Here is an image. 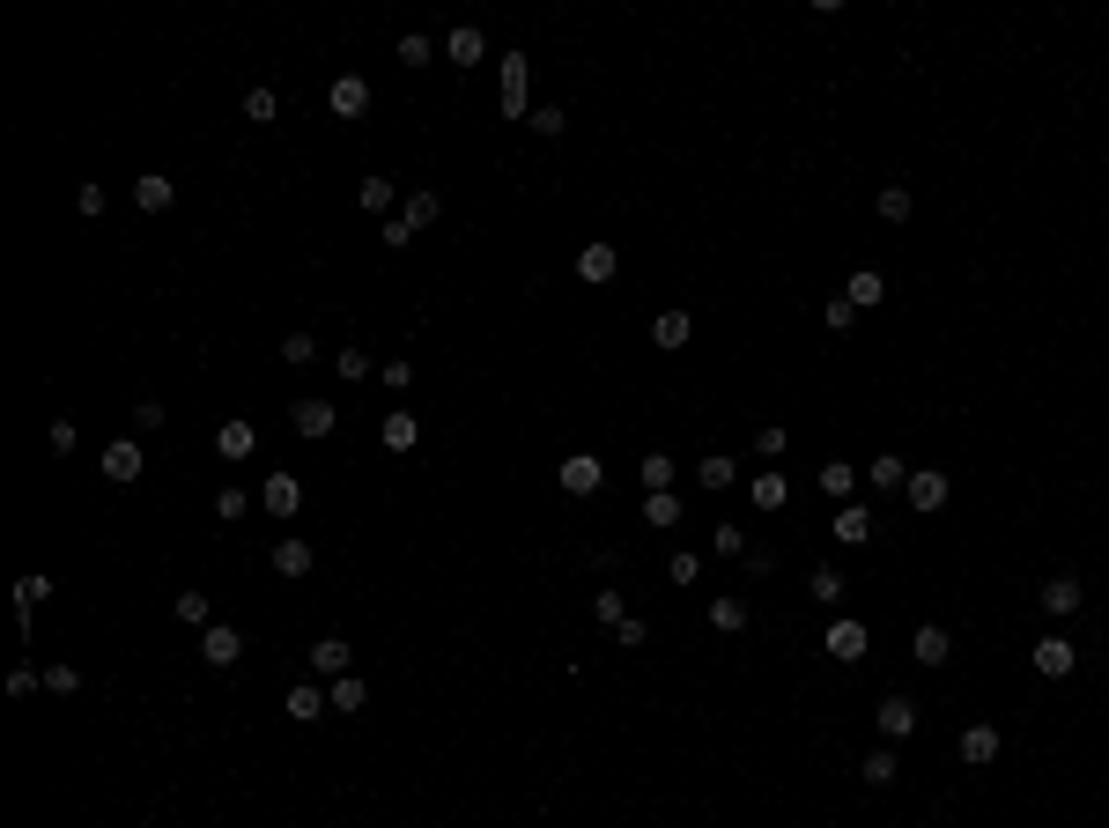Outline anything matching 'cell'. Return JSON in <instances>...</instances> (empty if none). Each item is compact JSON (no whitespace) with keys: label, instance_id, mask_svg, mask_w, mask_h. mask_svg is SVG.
<instances>
[{"label":"cell","instance_id":"35","mask_svg":"<svg viewBox=\"0 0 1109 828\" xmlns=\"http://www.w3.org/2000/svg\"><path fill=\"white\" fill-rule=\"evenodd\" d=\"M274 111H281L274 89H244V119H252V126H274Z\"/></svg>","mask_w":1109,"mask_h":828},{"label":"cell","instance_id":"41","mask_svg":"<svg viewBox=\"0 0 1109 828\" xmlns=\"http://www.w3.org/2000/svg\"><path fill=\"white\" fill-rule=\"evenodd\" d=\"M429 52H437V45H429L422 30H407V37H400V67H429Z\"/></svg>","mask_w":1109,"mask_h":828},{"label":"cell","instance_id":"37","mask_svg":"<svg viewBox=\"0 0 1109 828\" xmlns=\"http://www.w3.org/2000/svg\"><path fill=\"white\" fill-rule=\"evenodd\" d=\"M880 222H910V185H880Z\"/></svg>","mask_w":1109,"mask_h":828},{"label":"cell","instance_id":"30","mask_svg":"<svg viewBox=\"0 0 1109 828\" xmlns=\"http://www.w3.org/2000/svg\"><path fill=\"white\" fill-rule=\"evenodd\" d=\"M400 215H407V230H429V222L444 215V200H437V193H407V207H400Z\"/></svg>","mask_w":1109,"mask_h":828},{"label":"cell","instance_id":"18","mask_svg":"<svg viewBox=\"0 0 1109 828\" xmlns=\"http://www.w3.org/2000/svg\"><path fill=\"white\" fill-rule=\"evenodd\" d=\"M171 200H178V185H171V178H163V171H148V178H134V207H141V215H163V207H171Z\"/></svg>","mask_w":1109,"mask_h":828},{"label":"cell","instance_id":"6","mask_svg":"<svg viewBox=\"0 0 1109 828\" xmlns=\"http://www.w3.org/2000/svg\"><path fill=\"white\" fill-rule=\"evenodd\" d=\"M259 503H267L274 518H296V511H304V481H296V474H267V481H259Z\"/></svg>","mask_w":1109,"mask_h":828},{"label":"cell","instance_id":"27","mask_svg":"<svg viewBox=\"0 0 1109 828\" xmlns=\"http://www.w3.org/2000/svg\"><path fill=\"white\" fill-rule=\"evenodd\" d=\"M481 52H488V45H481V30H474V23H459V30L444 37V60H459V67H474Z\"/></svg>","mask_w":1109,"mask_h":828},{"label":"cell","instance_id":"42","mask_svg":"<svg viewBox=\"0 0 1109 828\" xmlns=\"http://www.w3.org/2000/svg\"><path fill=\"white\" fill-rule=\"evenodd\" d=\"M644 525H681V496H651L644 503Z\"/></svg>","mask_w":1109,"mask_h":828},{"label":"cell","instance_id":"49","mask_svg":"<svg viewBox=\"0 0 1109 828\" xmlns=\"http://www.w3.org/2000/svg\"><path fill=\"white\" fill-rule=\"evenodd\" d=\"M666 577H673V585H695V577H703V562H695V555L681 548V555H673V562H666Z\"/></svg>","mask_w":1109,"mask_h":828},{"label":"cell","instance_id":"4","mask_svg":"<svg viewBox=\"0 0 1109 828\" xmlns=\"http://www.w3.org/2000/svg\"><path fill=\"white\" fill-rule=\"evenodd\" d=\"M200 658H208L215 673H230L237 658H244V636L230 629V621H208V629H200Z\"/></svg>","mask_w":1109,"mask_h":828},{"label":"cell","instance_id":"40","mask_svg":"<svg viewBox=\"0 0 1109 828\" xmlns=\"http://www.w3.org/2000/svg\"><path fill=\"white\" fill-rule=\"evenodd\" d=\"M710 548H718V555H740V562H747V525H718V533H710Z\"/></svg>","mask_w":1109,"mask_h":828},{"label":"cell","instance_id":"8","mask_svg":"<svg viewBox=\"0 0 1109 828\" xmlns=\"http://www.w3.org/2000/svg\"><path fill=\"white\" fill-rule=\"evenodd\" d=\"M289 422H296V437H333L341 407H333V400H296V407H289Z\"/></svg>","mask_w":1109,"mask_h":828},{"label":"cell","instance_id":"3","mask_svg":"<svg viewBox=\"0 0 1109 828\" xmlns=\"http://www.w3.org/2000/svg\"><path fill=\"white\" fill-rule=\"evenodd\" d=\"M1028 666H1036L1043 681H1065V673L1080 666V644H1073V636H1043V644L1028 651Z\"/></svg>","mask_w":1109,"mask_h":828},{"label":"cell","instance_id":"48","mask_svg":"<svg viewBox=\"0 0 1109 828\" xmlns=\"http://www.w3.org/2000/svg\"><path fill=\"white\" fill-rule=\"evenodd\" d=\"M333 363H341V378H370V370H378V363H370L363 348H341V355H333Z\"/></svg>","mask_w":1109,"mask_h":828},{"label":"cell","instance_id":"52","mask_svg":"<svg viewBox=\"0 0 1109 828\" xmlns=\"http://www.w3.org/2000/svg\"><path fill=\"white\" fill-rule=\"evenodd\" d=\"M378 378H385V385H392V392H407V378H415V363H407V355H392V363H385V370H378Z\"/></svg>","mask_w":1109,"mask_h":828},{"label":"cell","instance_id":"38","mask_svg":"<svg viewBox=\"0 0 1109 828\" xmlns=\"http://www.w3.org/2000/svg\"><path fill=\"white\" fill-rule=\"evenodd\" d=\"M592 614L607 621V629H622V621H629V599H622V592H592Z\"/></svg>","mask_w":1109,"mask_h":828},{"label":"cell","instance_id":"33","mask_svg":"<svg viewBox=\"0 0 1109 828\" xmlns=\"http://www.w3.org/2000/svg\"><path fill=\"white\" fill-rule=\"evenodd\" d=\"M710 621H718L725 636H740V629H747V599H732V592H725V599H710Z\"/></svg>","mask_w":1109,"mask_h":828},{"label":"cell","instance_id":"1","mask_svg":"<svg viewBox=\"0 0 1109 828\" xmlns=\"http://www.w3.org/2000/svg\"><path fill=\"white\" fill-rule=\"evenodd\" d=\"M599 481H607V466H599L592 451H570V459L555 466V488H562V496H599Z\"/></svg>","mask_w":1109,"mask_h":828},{"label":"cell","instance_id":"43","mask_svg":"<svg viewBox=\"0 0 1109 828\" xmlns=\"http://www.w3.org/2000/svg\"><path fill=\"white\" fill-rule=\"evenodd\" d=\"M363 207L370 215H392V178H363Z\"/></svg>","mask_w":1109,"mask_h":828},{"label":"cell","instance_id":"7","mask_svg":"<svg viewBox=\"0 0 1109 828\" xmlns=\"http://www.w3.org/2000/svg\"><path fill=\"white\" fill-rule=\"evenodd\" d=\"M910 658H917V666H947V658H954V636L939 629V621H917V629H910Z\"/></svg>","mask_w":1109,"mask_h":828},{"label":"cell","instance_id":"14","mask_svg":"<svg viewBox=\"0 0 1109 828\" xmlns=\"http://www.w3.org/2000/svg\"><path fill=\"white\" fill-rule=\"evenodd\" d=\"M614 267H622V252H614L607 237H599V244H585V252H577V281H614Z\"/></svg>","mask_w":1109,"mask_h":828},{"label":"cell","instance_id":"53","mask_svg":"<svg viewBox=\"0 0 1109 828\" xmlns=\"http://www.w3.org/2000/svg\"><path fill=\"white\" fill-rule=\"evenodd\" d=\"M644 636H651V629H644V621H636V614H629V621H622V629H614V644H622V651H644Z\"/></svg>","mask_w":1109,"mask_h":828},{"label":"cell","instance_id":"25","mask_svg":"<svg viewBox=\"0 0 1109 828\" xmlns=\"http://www.w3.org/2000/svg\"><path fill=\"white\" fill-rule=\"evenodd\" d=\"M858 481H866V474H858V466H843V459L821 466V496H836V503H851V496H858Z\"/></svg>","mask_w":1109,"mask_h":828},{"label":"cell","instance_id":"24","mask_svg":"<svg viewBox=\"0 0 1109 828\" xmlns=\"http://www.w3.org/2000/svg\"><path fill=\"white\" fill-rule=\"evenodd\" d=\"M880 296H888V281H880L873 267H858V274H851V289H843V304H851V311H873Z\"/></svg>","mask_w":1109,"mask_h":828},{"label":"cell","instance_id":"29","mask_svg":"<svg viewBox=\"0 0 1109 828\" xmlns=\"http://www.w3.org/2000/svg\"><path fill=\"white\" fill-rule=\"evenodd\" d=\"M866 481L880 488V496H888V488H910V466H902V459H895V451H880V459H873V474H866Z\"/></svg>","mask_w":1109,"mask_h":828},{"label":"cell","instance_id":"26","mask_svg":"<svg viewBox=\"0 0 1109 828\" xmlns=\"http://www.w3.org/2000/svg\"><path fill=\"white\" fill-rule=\"evenodd\" d=\"M326 703H333V710H341V718H355V710H363V703H370V688H363V681H355V673H341V681H326Z\"/></svg>","mask_w":1109,"mask_h":828},{"label":"cell","instance_id":"12","mask_svg":"<svg viewBox=\"0 0 1109 828\" xmlns=\"http://www.w3.org/2000/svg\"><path fill=\"white\" fill-rule=\"evenodd\" d=\"M866 644H873L866 621H836V629H829V658H836V666H858V658H866Z\"/></svg>","mask_w":1109,"mask_h":828},{"label":"cell","instance_id":"11","mask_svg":"<svg viewBox=\"0 0 1109 828\" xmlns=\"http://www.w3.org/2000/svg\"><path fill=\"white\" fill-rule=\"evenodd\" d=\"M215 451H222V459H230V466H244V459H252V451H259V429H252V422H237V414H230V422L215 429Z\"/></svg>","mask_w":1109,"mask_h":828},{"label":"cell","instance_id":"17","mask_svg":"<svg viewBox=\"0 0 1109 828\" xmlns=\"http://www.w3.org/2000/svg\"><path fill=\"white\" fill-rule=\"evenodd\" d=\"M1036 599H1043V614H1058V621H1065V614H1080V599H1087V592H1080V577H1050Z\"/></svg>","mask_w":1109,"mask_h":828},{"label":"cell","instance_id":"36","mask_svg":"<svg viewBox=\"0 0 1109 828\" xmlns=\"http://www.w3.org/2000/svg\"><path fill=\"white\" fill-rule=\"evenodd\" d=\"M784 496H792L784 474H755V511H784Z\"/></svg>","mask_w":1109,"mask_h":828},{"label":"cell","instance_id":"34","mask_svg":"<svg viewBox=\"0 0 1109 828\" xmlns=\"http://www.w3.org/2000/svg\"><path fill=\"white\" fill-rule=\"evenodd\" d=\"M895 769H902V762H895V747H873V755H866V769H858V777H866L873 792H880V784H895Z\"/></svg>","mask_w":1109,"mask_h":828},{"label":"cell","instance_id":"16","mask_svg":"<svg viewBox=\"0 0 1109 828\" xmlns=\"http://www.w3.org/2000/svg\"><path fill=\"white\" fill-rule=\"evenodd\" d=\"M311 562H318V555H311V540H296V533H281V540H274V570H281V577H311Z\"/></svg>","mask_w":1109,"mask_h":828},{"label":"cell","instance_id":"5","mask_svg":"<svg viewBox=\"0 0 1109 828\" xmlns=\"http://www.w3.org/2000/svg\"><path fill=\"white\" fill-rule=\"evenodd\" d=\"M326 104H333V119H363V111H370V82H363V74H333Z\"/></svg>","mask_w":1109,"mask_h":828},{"label":"cell","instance_id":"13","mask_svg":"<svg viewBox=\"0 0 1109 828\" xmlns=\"http://www.w3.org/2000/svg\"><path fill=\"white\" fill-rule=\"evenodd\" d=\"M348 658H355V651L341 644V636H318V644H311V673H318V681H341Z\"/></svg>","mask_w":1109,"mask_h":828},{"label":"cell","instance_id":"55","mask_svg":"<svg viewBox=\"0 0 1109 828\" xmlns=\"http://www.w3.org/2000/svg\"><path fill=\"white\" fill-rule=\"evenodd\" d=\"M8 695H37V666H15L8 673Z\"/></svg>","mask_w":1109,"mask_h":828},{"label":"cell","instance_id":"9","mask_svg":"<svg viewBox=\"0 0 1109 828\" xmlns=\"http://www.w3.org/2000/svg\"><path fill=\"white\" fill-rule=\"evenodd\" d=\"M902 496H910V511H925V518H932L939 503L954 496V481H947V474H932V466H925V474H910V488H902Z\"/></svg>","mask_w":1109,"mask_h":828},{"label":"cell","instance_id":"47","mask_svg":"<svg viewBox=\"0 0 1109 828\" xmlns=\"http://www.w3.org/2000/svg\"><path fill=\"white\" fill-rule=\"evenodd\" d=\"M156 429H163V400H141L134 407V437H156Z\"/></svg>","mask_w":1109,"mask_h":828},{"label":"cell","instance_id":"23","mask_svg":"<svg viewBox=\"0 0 1109 828\" xmlns=\"http://www.w3.org/2000/svg\"><path fill=\"white\" fill-rule=\"evenodd\" d=\"M962 762H969V769L999 762V725H969V732H962Z\"/></svg>","mask_w":1109,"mask_h":828},{"label":"cell","instance_id":"45","mask_svg":"<svg viewBox=\"0 0 1109 828\" xmlns=\"http://www.w3.org/2000/svg\"><path fill=\"white\" fill-rule=\"evenodd\" d=\"M252 511V496H244V488H215V518H244Z\"/></svg>","mask_w":1109,"mask_h":828},{"label":"cell","instance_id":"50","mask_svg":"<svg viewBox=\"0 0 1109 828\" xmlns=\"http://www.w3.org/2000/svg\"><path fill=\"white\" fill-rule=\"evenodd\" d=\"M45 592H52V577H23V585H15V607L30 614V607H37V599H45Z\"/></svg>","mask_w":1109,"mask_h":828},{"label":"cell","instance_id":"10","mask_svg":"<svg viewBox=\"0 0 1109 828\" xmlns=\"http://www.w3.org/2000/svg\"><path fill=\"white\" fill-rule=\"evenodd\" d=\"M281 710H289L296 725H318V718L333 710V703H326V681H296V688H289V703H281Z\"/></svg>","mask_w":1109,"mask_h":828},{"label":"cell","instance_id":"54","mask_svg":"<svg viewBox=\"0 0 1109 828\" xmlns=\"http://www.w3.org/2000/svg\"><path fill=\"white\" fill-rule=\"evenodd\" d=\"M755 451H762V459H777V451H784V429L762 422V429H755Z\"/></svg>","mask_w":1109,"mask_h":828},{"label":"cell","instance_id":"44","mask_svg":"<svg viewBox=\"0 0 1109 828\" xmlns=\"http://www.w3.org/2000/svg\"><path fill=\"white\" fill-rule=\"evenodd\" d=\"M281 363H318V341L311 333H289V341H281Z\"/></svg>","mask_w":1109,"mask_h":828},{"label":"cell","instance_id":"21","mask_svg":"<svg viewBox=\"0 0 1109 828\" xmlns=\"http://www.w3.org/2000/svg\"><path fill=\"white\" fill-rule=\"evenodd\" d=\"M378 437H385V451H415V444H422V422H415V414H400V407H392L385 422H378Z\"/></svg>","mask_w":1109,"mask_h":828},{"label":"cell","instance_id":"15","mask_svg":"<svg viewBox=\"0 0 1109 828\" xmlns=\"http://www.w3.org/2000/svg\"><path fill=\"white\" fill-rule=\"evenodd\" d=\"M104 481H141V444L134 437L104 444Z\"/></svg>","mask_w":1109,"mask_h":828},{"label":"cell","instance_id":"31","mask_svg":"<svg viewBox=\"0 0 1109 828\" xmlns=\"http://www.w3.org/2000/svg\"><path fill=\"white\" fill-rule=\"evenodd\" d=\"M695 481H703V488H732V481H740V466H732L725 451H710V459L695 466Z\"/></svg>","mask_w":1109,"mask_h":828},{"label":"cell","instance_id":"22","mask_svg":"<svg viewBox=\"0 0 1109 828\" xmlns=\"http://www.w3.org/2000/svg\"><path fill=\"white\" fill-rule=\"evenodd\" d=\"M880 732H888V740H910V732H917V703H910V695H888V703H880Z\"/></svg>","mask_w":1109,"mask_h":828},{"label":"cell","instance_id":"46","mask_svg":"<svg viewBox=\"0 0 1109 828\" xmlns=\"http://www.w3.org/2000/svg\"><path fill=\"white\" fill-rule=\"evenodd\" d=\"M178 621H193V629H208V592H178Z\"/></svg>","mask_w":1109,"mask_h":828},{"label":"cell","instance_id":"32","mask_svg":"<svg viewBox=\"0 0 1109 828\" xmlns=\"http://www.w3.org/2000/svg\"><path fill=\"white\" fill-rule=\"evenodd\" d=\"M806 592H814L821 607H836V599H843V570H836V562H821V570L806 577Z\"/></svg>","mask_w":1109,"mask_h":828},{"label":"cell","instance_id":"51","mask_svg":"<svg viewBox=\"0 0 1109 828\" xmlns=\"http://www.w3.org/2000/svg\"><path fill=\"white\" fill-rule=\"evenodd\" d=\"M45 688H52V695H74V688H82V673H74V666H45Z\"/></svg>","mask_w":1109,"mask_h":828},{"label":"cell","instance_id":"2","mask_svg":"<svg viewBox=\"0 0 1109 828\" xmlns=\"http://www.w3.org/2000/svg\"><path fill=\"white\" fill-rule=\"evenodd\" d=\"M503 119H533V67L518 60H503Z\"/></svg>","mask_w":1109,"mask_h":828},{"label":"cell","instance_id":"19","mask_svg":"<svg viewBox=\"0 0 1109 828\" xmlns=\"http://www.w3.org/2000/svg\"><path fill=\"white\" fill-rule=\"evenodd\" d=\"M836 540H843V548H866V540H873V511H866V503H843V511H836Z\"/></svg>","mask_w":1109,"mask_h":828},{"label":"cell","instance_id":"39","mask_svg":"<svg viewBox=\"0 0 1109 828\" xmlns=\"http://www.w3.org/2000/svg\"><path fill=\"white\" fill-rule=\"evenodd\" d=\"M525 126H533V134H548V141H555L562 126H570V111H562V104H540V111H533V119H525Z\"/></svg>","mask_w":1109,"mask_h":828},{"label":"cell","instance_id":"56","mask_svg":"<svg viewBox=\"0 0 1109 828\" xmlns=\"http://www.w3.org/2000/svg\"><path fill=\"white\" fill-rule=\"evenodd\" d=\"M141 828H163V821H141Z\"/></svg>","mask_w":1109,"mask_h":828},{"label":"cell","instance_id":"28","mask_svg":"<svg viewBox=\"0 0 1109 828\" xmlns=\"http://www.w3.org/2000/svg\"><path fill=\"white\" fill-rule=\"evenodd\" d=\"M688 333H695V318H688V311H659L651 341H659V348H688Z\"/></svg>","mask_w":1109,"mask_h":828},{"label":"cell","instance_id":"20","mask_svg":"<svg viewBox=\"0 0 1109 828\" xmlns=\"http://www.w3.org/2000/svg\"><path fill=\"white\" fill-rule=\"evenodd\" d=\"M636 481H644L651 496H673V481H681V466H673L666 451H644V466H636Z\"/></svg>","mask_w":1109,"mask_h":828}]
</instances>
